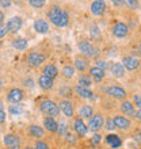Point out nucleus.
Masks as SVG:
<instances>
[{"label":"nucleus","mask_w":141,"mask_h":149,"mask_svg":"<svg viewBox=\"0 0 141 149\" xmlns=\"http://www.w3.org/2000/svg\"><path fill=\"white\" fill-rule=\"evenodd\" d=\"M57 133H59L60 136H65V134L68 133V127H67V123H65V122H60V123H59Z\"/></svg>","instance_id":"nucleus-35"},{"label":"nucleus","mask_w":141,"mask_h":149,"mask_svg":"<svg viewBox=\"0 0 141 149\" xmlns=\"http://www.w3.org/2000/svg\"><path fill=\"white\" fill-rule=\"evenodd\" d=\"M122 65H124V68L128 69V71H136L137 68H140L141 63L134 56H126V57H124V60H122Z\"/></svg>","instance_id":"nucleus-12"},{"label":"nucleus","mask_w":141,"mask_h":149,"mask_svg":"<svg viewBox=\"0 0 141 149\" xmlns=\"http://www.w3.org/2000/svg\"><path fill=\"white\" fill-rule=\"evenodd\" d=\"M119 110H121L122 115H125V117H134V106L129 100L122 102L121 106H119Z\"/></svg>","instance_id":"nucleus-17"},{"label":"nucleus","mask_w":141,"mask_h":149,"mask_svg":"<svg viewBox=\"0 0 141 149\" xmlns=\"http://www.w3.org/2000/svg\"><path fill=\"white\" fill-rule=\"evenodd\" d=\"M134 119H137V121H140L141 122V109H138L136 113H134Z\"/></svg>","instance_id":"nucleus-48"},{"label":"nucleus","mask_w":141,"mask_h":149,"mask_svg":"<svg viewBox=\"0 0 141 149\" xmlns=\"http://www.w3.org/2000/svg\"><path fill=\"white\" fill-rule=\"evenodd\" d=\"M101 140H102V136L98 133H95L94 136H92V138H91V144H92V145H98L99 142H101Z\"/></svg>","instance_id":"nucleus-41"},{"label":"nucleus","mask_w":141,"mask_h":149,"mask_svg":"<svg viewBox=\"0 0 141 149\" xmlns=\"http://www.w3.org/2000/svg\"><path fill=\"white\" fill-rule=\"evenodd\" d=\"M72 92H73V90L68 86H63L59 90V95H61L64 99H70L72 98Z\"/></svg>","instance_id":"nucleus-31"},{"label":"nucleus","mask_w":141,"mask_h":149,"mask_svg":"<svg viewBox=\"0 0 141 149\" xmlns=\"http://www.w3.org/2000/svg\"><path fill=\"white\" fill-rule=\"evenodd\" d=\"M140 86H141V84H140Z\"/></svg>","instance_id":"nucleus-57"},{"label":"nucleus","mask_w":141,"mask_h":149,"mask_svg":"<svg viewBox=\"0 0 141 149\" xmlns=\"http://www.w3.org/2000/svg\"><path fill=\"white\" fill-rule=\"evenodd\" d=\"M105 126H106V129L107 130H114L115 129V125H114L113 118H109L107 121H105Z\"/></svg>","instance_id":"nucleus-39"},{"label":"nucleus","mask_w":141,"mask_h":149,"mask_svg":"<svg viewBox=\"0 0 141 149\" xmlns=\"http://www.w3.org/2000/svg\"><path fill=\"white\" fill-rule=\"evenodd\" d=\"M90 34L92 38H99L101 37V30H99V27L96 24H92L90 27Z\"/></svg>","instance_id":"nucleus-33"},{"label":"nucleus","mask_w":141,"mask_h":149,"mask_svg":"<svg viewBox=\"0 0 141 149\" xmlns=\"http://www.w3.org/2000/svg\"><path fill=\"white\" fill-rule=\"evenodd\" d=\"M105 117L101 113L94 114L92 118H90V122H88V130H91L92 133H98L105 125Z\"/></svg>","instance_id":"nucleus-4"},{"label":"nucleus","mask_w":141,"mask_h":149,"mask_svg":"<svg viewBox=\"0 0 141 149\" xmlns=\"http://www.w3.org/2000/svg\"><path fill=\"white\" fill-rule=\"evenodd\" d=\"M3 142L7 149H20L22 146V142H20V138L16 136V134H6L3 138Z\"/></svg>","instance_id":"nucleus-5"},{"label":"nucleus","mask_w":141,"mask_h":149,"mask_svg":"<svg viewBox=\"0 0 141 149\" xmlns=\"http://www.w3.org/2000/svg\"><path fill=\"white\" fill-rule=\"evenodd\" d=\"M125 6L129 10H136L138 7V1L137 0H125Z\"/></svg>","instance_id":"nucleus-36"},{"label":"nucleus","mask_w":141,"mask_h":149,"mask_svg":"<svg viewBox=\"0 0 141 149\" xmlns=\"http://www.w3.org/2000/svg\"><path fill=\"white\" fill-rule=\"evenodd\" d=\"M39 110L41 113L45 114L46 117H57L60 114V107L57 103H54L50 99H45L39 103Z\"/></svg>","instance_id":"nucleus-2"},{"label":"nucleus","mask_w":141,"mask_h":149,"mask_svg":"<svg viewBox=\"0 0 141 149\" xmlns=\"http://www.w3.org/2000/svg\"><path fill=\"white\" fill-rule=\"evenodd\" d=\"M73 130L79 137H83L88 132V126L83 122V118L79 117V118H75V121H73Z\"/></svg>","instance_id":"nucleus-13"},{"label":"nucleus","mask_w":141,"mask_h":149,"mask_svg":"<svg viewBox=\"0 0 141 149\" xmlns=\"http://www.w3.org/2000/svg\"><path fill=\"white\" fill-rule=\"evenodd\" d=\"M38 86L41 87L42 90L49 91L54 87V80L50 77H47V76H45V74H42V76L38 77Z\"/></svg>","instance_id":"nucleus-16"},{"label":"nucleus","mask_w":141,"mask_h":149,"mask_svg":"<svg viewBox=\"0 0 141 149\" xmlns=\"http://www.w3.org/2000/svg\"><path fill=\"white\" fill-rule=\"evenodd\" d=\"M106 142L113 149H118L122 145L121 138H119V136H117V134H107V136H106Z\"/></svg>","instance_id":"nucleus-24"},{"label":"nucleus","mask_w":141,"mask_h":149,"mask_svg":"<svg viewBox=\"0 0 141 149\" xmlns=\"http://www.w3.org/2000/svg\"><path fill=\"white\" fill-rule=\"evenodd\" d=\"M61 76H63L65 80H70V79L75 76V67L65 65V67L61 69Z\"/></svg>","instance_id":"nucleus-30"},{"label":"nucleus","mask_w":141,"mask_h":149,"mask_svg":"<svg viewBox=\"0 0 141 149\" xmlns=\"http://www.w3.org/2000/svg\"><path fill=\"white\" fill-rule=\"evenodd\" d=\"M8 113L12 114V115H19V114L23 113V107L20 103H16V104H11L8 106Z\"/></svg>","instance_id":"nucleus-32"},{"label":"nucleus","mask_w":141,"mask_h":149,"mask_svg":"<svg viewBox=\"0 0 141 149\" xmlns=\"http://www.w3.org/2000/svg\"><path fill=\"white\" fill-rule=\"evenodd\" d=\"M59 107H60V111H61L67 118L73 117V114H75L73 104H72V102H70L69 99H63V100H60Z\"/></svg>","instance_id":"nucleus-11"},{"label":"nucleus","mask_w":141,"mask_h":149,"mask_svg":"<svg viewBox=\"0 0 141 149\" xmlns=\"http://www.w3.org/2000/svg\"><path fill=\"white\" fill-rule=\"evenodd\" d=\"M23 149H35V148H31V146H26V148H23Z\"/></svg>","instance_id":"nucleus-54"},{"label":"nucleus","mask_w":141,"mask_h":149,"mask_svg":"<svg viewBox=\"0 0 141 149\" xmlns=\"http://www.w3.org/2000/svg\"><path fill=\"white\" fill-rule=\"evenodd\" d=\"M113 36L117 37V38H125L128 34H129V27L128 24L124 23V22H117V23L113 26Z\"/></svg>","instance_id":"nucleus-10"},{"label":"nucleus","mask_w":141,"mask_h":149,"mask_svg":"<svg viewBox=\"0 0 141 149\" xmlns=\"http://www.w3.org/2000/svg\"><path fill=\"white\" fill-rule=\"evenodd\" d=\"M73 67L75 69H77L79 72H86L88 69V61L86 58H80V57H76L75 58V63H73Z\"/></svg>","instance_id":"nucleus-27"},{"label":"nucleus","mask_w":141,"mask_h":149,"mask_svg":"<svg viewBox=\"0 0 141 149\" xmlns=\"http://www.w3.org/2000/svg\"><path fill=\"white\" fill-rule=\"evenodd\" d=\"M138 54L141 56V43H140V45H138Z\"/></svg>","instance_id":"nucleus-52"},{"label":"nucleus","mask_w":141,"mask_h":149,"mask_svg":"<svg viewBox=\"0 0 141 149\" xmlns=\"http://www.w3.org/2000/svg\"><path fill=\"white\" fill-rule=\"evenodd\" d=\"M140 67H141V65H140Z\"/></svg>","instance_id":"nucleus-56"},{"label":"nucleus","mask_w":141,"mask_h":149,"mask_svg":"<svg viewBox=\"0 0 141 149\" xmlns=\"http://www.w3.org/2000/svg\"><path fill=\"white\" fill-rule=\"evenodd\" d=\"M45 54L43 53H41V52H31L30 54H29V57H27V63H29V65L30 67H33V68H38L41 64L45 61Z\"/></svg>","instance_id":"nucleus-9"},{"label":"nucleus","mask_w":141,"mask_h":149,"mask_svg":"<svg viewBox=\"0 0 141 149\" xmlns=\"http://www.w3.org/2000/svg\"><path fill=\"white\" fill-rule=\"evenodd\" d=\"M4 18H6V16H4V12L1 11V10H0V24H3Z\"/></svg>","instance_id":"nucleus-49"},{"label":"nucleus","mask_w":141,"mask_h":149,"mask_svg":"<svg viewBox=\"0 0 141 149\" xmlns=\"http://www.w3.org/2000/svg\"><path fill=\"white\" fill-rule=\"evenodd\" d=\"M79 117L83 118V119H90L94 115V107L90 106V104H83L79 109Z\"/></svg>","instance_id":"nucleus-20"},{"label":"nucleus","mask_w":141,"mask_h":149,"mask_svg":"<svg viewBox=\"0 0 141 149\" xmlns=\"http://www.w3.org/2000/svg\"><path fill=\"white\" fill-rule=\"evenodd\" d=\"M90 10H91V12H92V15L101 16V15H103L106 11V3L103 0H96V1H94V3L91 4Z\"/></svg>","instance_id":"nucleus-14"},{"label":"nucleus","mask_w":141,"mask_h":149,"mask_svg":"<svg viewBox=\"0 0 141 149\" xmlns=\"http://www.w3.org/2000/svg\"><path fill=\"white\" fill-rule=\"evenodd\" d=\"M96 67L102 68V69H106V68H107V64H106V61H102V60H98V61H96Z\"/></svg>","instance_id":"nucleus-46"},{"label":"nucleus","mask_w":141,"mask_h":149,"mask_svg":"<svg viewBox=\"0 0 141 149\" xmlns=\"http://www.w3.org/2000/svg\"><path fill=\"white\" fill-rule=\"evenodd\" d=\"M35 149H50L49 148V145H47L45 141H41V140H37L35 141Z\"/></svg>","instance_id":"nucleus-38"},{"label":"nucleus","mask_w":141,"mask_h":149,"mask_svg":"<svg viewBox=\"0 0 141 149\" xmlns=\"http://www.w3.org/2000/svg\"><path fill=\"white\" fill-rule=\"evenodd\" d=\"M65 141H67L68 144H75V142L77 141V138H76V136H75V134H72V133H69V132H68V133L65 134Z\"/></svg>","instance_id":"nucleus-37"},{"label":"nucleus","mask_w":141,"mask_h":149,"mask_svg":"<svg viewBox=\"0 0 141 149\" xmlns=\"http://www.w3.org/2000/svg\"><path fill=\"white\" fill-rule=\"evenodd\" d=\"M23 86L26 87V88H33V87H34V81H33L31 79H26L23 81Z\"/></svg>","instance_id":"nucleus-44"},{"label":"nucleus","mask_w":141,"mask_h":149,"mask_svg":"<svg viewBox=\"0 0 141 149\" xmlns=\"http://www.w3.org/2000/svg\"><path fill=\"white\" fill-rule=\"evenodd\" d=\"M8 27L7 24H0V38H3V37H6L8 34Z\"/></svg>","instance_id":"nucleus-42"},{"label":"nucleus","mask_w":141,"mask_h":149,"mask_svg":"<svg viewBox=\"0 0 141 149\" xmlns=\"http://www.w3.org/2000/svg\"><path fill=\"white\" fill-rule=\"evenodd\" d=\"M29 134L34 138H42L45 136V130L38 125H30L29 126Z\"/></svg>","instance_id":"nucleus-26"},{"label":"nucleus","mask_w":141,"mask_h":149,"mask_svg":"<svg viewBox=\"0 0 141 149\" xmlns=\"http://www.w3.org/2000/svg\"><path fill=\"white\" fill-rule=\"evenodd\" d=\"M46 0H29V4L34 8H42Z\"/></svg>","instance_id":"nucleus-34"},{"label":"nucleus","mask_w":141,"mask_h":149,"mask_svg":"<svg viewBox=\"0 0 141 149\" xmlns=\"http://www.w3.org/2000/svg\"><path fill=\"white\" fill-rule=\"evenodd\" d=\"M79 50H80V53H82L83 56H86V57H88V58H96L99 56V49L95 45H92L91 42H88V41H82V42H79Z\"/></svg>","instance_id":"nucleus-3"},{"label":"nucleus","mask_w":141,"mask_h":149,"mask_svg":"<svg viewBox=\"0 0 141 149\" xmlns=\"http://www.w3.org/2000/svg\"><path fill=\"white\" fill-rule=\"evenodd\" d=\"M106 94L109 95L110 98L119 99V100L126 98V91L119 86H110L109 88H106Z\"/></svg>","instance_id":"nucleus-8"},{"label":"nucleus","mask_w":141,"mask_h":149,"mask_svg":"<svg viewBox=\"0 0 141 149\" xmlns=\"http://www.w3.org/2000/svg\"><path fill=\"white\" fill-rule=\"evenodd\" d=\"M12 46L15 47L16 50H24L29 46V41L24 38H16L12 41Z\"/></svg>","instance_id":"nucleus-29"},{"label":"nucleus","mask_w":141,"mask_h":149,"mask_svg":"<svg viewBox=\"0 0 141 149\" xmlns=\"http://www.w3.org/2000/svg\"><path fill=\"white\" fill-rule=\"evenodd\" d=\"M7 119V115H6V111L4 110H0V125H3L4 122Z\"/></svg>","instance_id":"nucleus-45"},{"label":"nucleus","mask_w":141,"mask_h":149,"mask_svg":"<svg viewBox=\"0 0 141 149\" xmlns=\"http://www.w3.org/2000/svg\"><path fill=\"white\" fill-rule=\"evenodd\" d=\"M110 72H111V74H113L114 77H117V79H121L125 76V68L119 63L111 64V65H110Z\"/></svg>","instance_id":"nucleus-19"},{"label":"nucleus","mask_w":141,"mask_h":149,"mask_svg":"<svg viewBox=\"0 0 141 149\" xmlns=\"http://www.w3.org/2000/svg\"><path fill=\"white\" fill-rule=\"evenodd\" d=\"M95 1H96V0H95Z\"/></svg>","instance_id":"nucleus-55"},{"label":"nucleus","mask_w":141,"mask_h":149,"mask_svg":"<svg viewBox=\"0 0 141 149\" xmlns=\"http://www.w3.org/2000/svg\"><path fill=\"white\" fill-rule=\"evenodd\" d=\"M114 125H115V129L122 130V132H126V130L130 129V121L129 118L122 115V114H118V115H114L113 117Z\"/></svg>","instance_id":"nucleus-6"},{"label":"nucleus","mask_w":141,"mask_h":149,"mask_svg":"<svg viewBox=\"0 0 141 149\" xmlns=\"http://www.w3.org/2000/svg\"><path fill=\"white\" fill-rule=\"evenodd\" d=\"M136 140H137L138 142H141V133H137V134H136Z\"/></svg>","instance_id":"nucleus-50"},{"label":"nucleus","mask_w":141,"mask_h":149,"mask_svg":"<svg viewBox=\"0 0 141 149\" xmlns=\"http://www.w3.org/2000/svg\"><path fill=\"white\" fill-rule=\"evenodd\" d=\"M7 27L10 33H18L22 27V19L19 16H14L7 22Z\"/></svg>","instance_id":"nucleus-15"},{"label":"nucleus","mask_w":141,"mask_h":149,"mask_svg":"<svg viewBox=\"0 0 141 149\" xmlns=\"http://www.w3.org/2000/svg\"><path fill=\"white\" fill-rule=\"evenodd\" d=\"M3 84H4V81H3V77H1V76H0V88H1V87H3Z\"/></svg>","instance_id":"nucleus-51"},{"label":"nucleus","mask_w":141,"mask_h":149,"mask_svg":"<svg viewBox=\"0 0 141 149\" xmlns=\"http://www.w3.org/2000/svg\"><path fill=\"white\" fill-rule=\"evenodd\" d=\"M43 127L50 132V133H57V129H59V123L56 122V119L53 117H46L43 119Z\"/></svg>","instance_id":"nucleus-21"},{"label":"nucleus","mask_w":141,"mask_h":149,"mask_svg":"<svg viewBox=\"0 0 141 149\" xmlns=\"http://www.w3.org/2000/svg\"><path fill=\"white\" fill-rule=\"evenodd\" d=\"M11 4V0H0V8H10Z\"/></svg>","instance_id":"nucleus-43"},{"label":"nucleus","mask_w":141,"mask_h":149,"mask_svg":"<svg viewBox=\"0 0 141 149\" xmlns=\"http://www.w3.org/2000/svg\"><path fill=\"white\" fill-rule=\"evenodd\" d=\"M133 103H134V106H137L138 109H141V94L133 95Z\"/></svg>","instance_id":"nucleus-40"},{"label":"nucleus","mask_w":141,"mask_h":149,"mask_svg":"<svg viewBox=\"0 0 141 149\" xmlns=\"http://www.w3.org/2000/svg\"><path fill=\"white\" fill-rule=\"evenodd\" d=\"M24 98V92L23 90H20V88H12V90L8 91L7 94V100L11 104H16V103H20L22 100H23Z\"/></svg>","instance_id":"nucleus-7"},{"label":"nucleus","mask_w":141,"mask_h":149,"mask_svg":"<svg viewBox=\"0 0 141 149\" xmlns=\"http://www.w3.org/2000/svg\"><path fill=\"white\" fill-rule=\"evenodd\" d=\"M49 20L52 24H54L56 27H65L69 22V16L60 6H52L49 12H47Z\"/></svg>","instance_id":"nucleus-1"},{"label":"nucleus","mask_w":141,"mask_h":149,"mask_svg":"<svg viewBox=\"0 0 141 149\" xmlns=\"http://www.w3.org/2000/svg\"><path fill=\"white\" fill-rule=\"evenodd\" d=\"M34 30L38 34H46L49 30V24L45 19H35L34 20Z\"/></svg>","instance_id":"nucleus-23"},{"label":"nucleus","mask_w":141,"mask_h":149,"mask_svg":"<svg viewBox=\"0 0 141 149\" xmlns=\"http://www.w3.org/2000/svg\"><path fill=\"white\" fill-rule=\"evenodd\" d=\"M42 74H45V76H47L50 79H54L59 76V69H57V67L54 64H46L42 68Z\"/></svg>","instance_id":"nucleus-22"},{"label":"nucleus","mask_w":141,"mask_h":149,"mask_svg":"<svg viewBox=\"0 0 141 149\" xmlns=\"http://www.w3.org/2000/svg\"><path fill=\"white\" fill-rule=\"evenodd\" d=\"M0 110H3V102L0 100Z\"/></svg>","instance_id":"nucleus-53"},{"label":"nucleus","mask_w":141,"mask_h":149,"mask_svg":"<svg viewBox=\"0 0 141 149\" xmlns=\"http://www.w3.org/2000/svg\"><path fill=\"white\" fill-rule=\"evenodd\" d=\"M77 86L90 88L92 86V77H91L90 74H80L77 79Z\"/></svg>","instance_id":"nucleus-28"},{"label":"nucleus","mask_w":141,"mask_h":149,"mask_svg":"<svg viewBox=\"0 0 141 149\" xmlns=\"http://www.w3.org/2000/svg\"><path fill=\"white\" fill-rule=\"evenodd\" d=\"M75 94L77 95L79 98H83V99H92V95H94L90 91V88L80 87V86H76V87H75Z\"/></svg>","instance_id":"nucleus-25"},{"label":"nucleus","mask_w":141,"mask_h":149,"mask_svg":"<svg viewBox=\"0 0 141 149\" xmlns=\"http://www.w3.org/2000/svg\"><path fill=\"white\" fill-rule=\"evenodd\" d=\"M111 3H113L114 6H117V7H121V6L125 4V0H111Z\"/></svg>","instance_id":"nucleus-47"},{"label":"nucleus","mask_w":141,"mask_h":149,"mask_svg":"<svg viewBox=\"0 0 141 149\" xmlns=\"http://www.w3.org/2000/svg\"><path fill=\"white\" fill-rule=\"evenodd\" d=\"M88 72H90V76L92 79H94L95 81H102L103 79H105L106 76V72L105 69H102V68H99V67H92L88 69Z\"/></svg>","instance_id":"nucleus-18"}]
</instances>
